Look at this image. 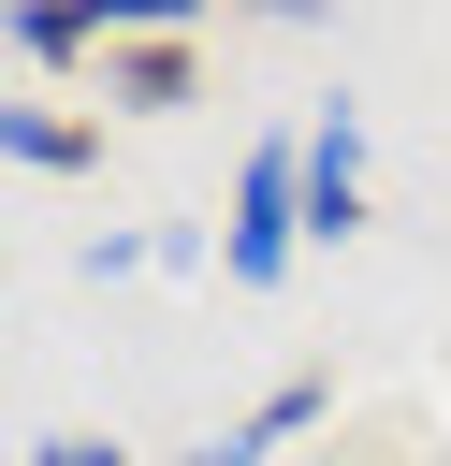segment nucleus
Masks as SVG:
<instances>
[{
    "instance_id": "4",
    "label": "nucleus",
    "mask_w": 451,
    "mask_h": 466,
    "mask_svg": "<svg viewBox=\"0 0 451 466\" xmlns=\"http://www.w3.org/2000/svg\"><path fill=\"white\" fill-rule=\"evenodd\" d=\"M291 422H320V379H276V393H262L247 422H218V437H204V451H175V466H262V451H276Z\"/></svg>"
},
{
    "instance_id": "6",
    "label": "nucleus",
    "mask_w": 451,
    "mask_h": 466,
    "mask_svg": "<svg viewBox=\"0 0 451 466\" xmlns=\"http://www.w3.org/2000/svg\"><path fill=\"white\" fill-rule=\"evenodd\" d=\"M0 44H15V58H44V73H73L102 29H87V15H0Z\"/></svg>"
},
{
    "instance_id": "2",
    "label": "nucleus",
    "mask_w": 451,
    "mask_h": 466,
    "mask_svg": "<svg viewBox=\"0 0 451 466\" xmlns=\"http://www.w3.org/2000/svg\"><path fill=\"white\" fill-rule=\"evenodd\" d=\"M349 233H364V116L335 102L306 131V248H349Z\"/></svg>"
},
{
    "instance_id": "5",
    "label": "nucleus",
    "mask_w": 451,
    "mask_h": 466,
    "mask_svg": "<svg viewBox=\"0 0 451 466\" xmlns=\"http://www.w3.org/2000/svg\"><path fill=\"white\" fill-rule=\"evenodd\" d=\"M87 116H44V102H0V160H29V175H87Z\"/></svg>"
},
{
    "instance_id": "3",
    "label": "nucleus",
    "mask_w": 451,
    "mask_h": 466,
    "mask_svg": "<svg viewBox=\"0 0 451 466\" xmlns=\"http://www.w3.org/2000/svg\"><path fill=\"white\" fill-rule=\"evenodd\" d=\"M189 87H204V73H189V29H131V44H116V102H131V116H175Z\"/></svg>"
},
{
    "instance_id": "1",
    "label": "nucleus",
    "mask_w": 451,
    "mask_h": 466,
    "mask_svg": "<svg viewBox=\"0 0 451 466\" xmlns=\"http://www.w3.org/2000/svg\"><path fill=\"white\" fill-rule=\"evenodd\" d=\"M291 248H306V146H247L233 218H218V277H233V291H276Z\"/></svg>"
}]
</instances>
